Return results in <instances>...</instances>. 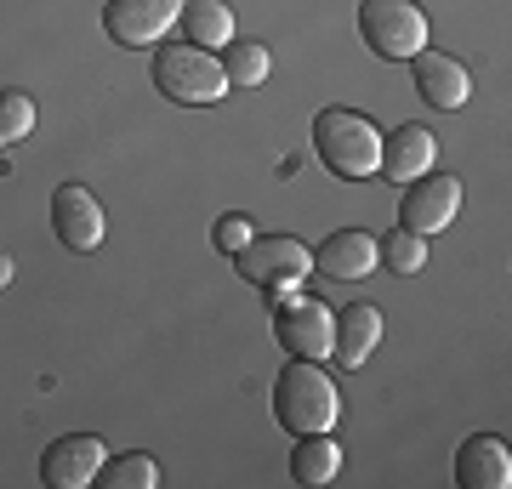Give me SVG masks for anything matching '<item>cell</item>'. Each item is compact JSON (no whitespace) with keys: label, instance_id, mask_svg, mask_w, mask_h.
<instances>
[{"label":"cell","instance_id":"obj_1","mask_svg":"<svg viewBox=\"0 0 512 489\" xmlns=\"http://www.w3.org/2000/svg\"><path fill=\"white\" fill-rule=\"evenodd\" d=\"M313 154L330 177L365 182L382 165V126L359 109H319L313 114Z\"/></svg>","mask_w":512,"mask_h":489},{"label":"cell","instance_id":"obj_2","mask_svg":"<svg viewBox=\"0 0 512 489\" xmlns=\"http://www.w3.org/2000/svg\"><path fill=\"white\" fill-rule=\"evenodd\" d=\"M336 416H342V393L313 359H296L274 376V421L285 433H330Z\"/></svg>","mask_w":512,"mask_h":489},{"label":"cell","instance_id":"obj_3","mask_svg":"<svg viewBox=\"0 0 512 489\" xmlns=\"http://www.w3.org/2000/svg\"><path fill=\"white\" fill-rule=\"evenodd\" d=\"M154 91L165 103H183V109H205V103H222L228 97V74H222V57L205 52V46H154Z\"/></svg>","mask_w":512,"mask_h":489},{"label":"cell","instance_id":"obj_4","mask_svg":"<svg viewBox=\"0 0 512 489\" xmlns=\"http://www.w3.org/2000/svg\"><path fill=\"white\" fill-rule=\"evenodd\" d=\"M359 35L376 57L410 63L416 52H427V12L416 0H359Z\"/></svg>","mask_w":512,"mask_h":489},{"label":"cell","instance_id":"obj_5","mask_svg":"<svg viewBox=\"0 0 512 489\" xmlns=\"http://www.w3.org/2000/svg\"><path fill=\"white\" fill-rule=\"evenodd\" d=\"M234 262H239V273H245L256 290H268V296H285V290H296L313 273V251L291 234H274V239L256 234Z\"/></svg>","mask_w":512,"mask_h":489},{"label":"cell","instance_id":"obj_6","mask_svg":"<svg viewBox=\"0 0 512 489\" xmlns=\"http://www.w3.org/2000/svg\"><path fill=\"white\" fill-rule=\"evenodd\" d=\"M330 336H336V313L319 302V296H279V313H274V342L291 353V359H313L325 364L330 359Z\"/></svg>","mask_w":512,"mask_h":489},{"label":"cell","instance_id":"obj_7","mask_svg":"<svg viewBox=\"0 0 512 489\" xmlns=\"http://www.w3.org/2000/svg\"><path fill=\"white\" fill-rule=\"evenodd\" d=\"M183 18V0H109L103 6V29H109L114 46H126V52H148V46H160L171 29Z\"/></svg>","mask_w":512,"mask_h":489},{"label":"cell","instance_id":"obj_8","mask_svg":"<svg viewBox=\"0 0 512 489\" xmlns=\"http://www.w3.org/2000/svg\"><path fill=\"white\" fill-rule=\"evenodd\" d=\"M461 211V177H416L404 182V200H399V228H410V234H444L450 222H456Z\"/></svg>","mask_w":512,"mask_h":489},{"label":"cell","instance_id":"obj_9","mask_svg":"<svg viewBox=\"0 0 512 489\" xmlns=\"http://www.w3.org/2000/svg\"><path fill=\"white\" fill-rule=\"evenodd\" d=\"M52 234L80 256L103 245L109 222H103V205H97V194L86 182H57L52 188Z\"/></svg>","mask_w":512,"mask_h":489},{"label":"cell","instance_id":"obj_10","mask_svg":"<svg viewBox=\"0 0 512 489\" xmlns=\"http://www.w3.org/2000/svg\"><path fill=\"white\" fill-rule=\"evenodd\" d=\"M103 461H109V450H103L97 433H69V438H57V444H46V455H40V484L46 489H92Z\"/></svg>","mask_w":512,"mask_h":489},{"label":"cell","instance_id":"obj_11","mask_svg":"<svg viewBox=\"0 0 512 489\" xmlns=\"http://www.w3.org/2000/svg\"><path fill=\"white\" fill-rule=\"evenodd\" d=\"M456 484L461 489H507L512 484V450L507 438L495 433H473L456 450Z\"/></svg>","mask_w":512,"mask_h":489},{"label":"cell","instance_id":"obj_12","mask_svg":"<svg viewBox=\"0 0 512 489\" xmlns=\"http://www.w3.org/2000/svg\"><path fill=\"white\" fill-rule=\"evenodd\" d=\"M433 160H439V137L427 126H399V131H387L382 137V171L387 182H416L433 171Z\"/></svg>","mask_w":512,"mask_h":489},{"label":"cell","instance_id":"obj_13","mask_svg":"<svg viewBox=\"0 0 512 489\" xmlns=\"http://www.w3.org/2000/svg\"><path fill=\"white\" fill-rule=\"evenodd\" d=\"M416 63V91L433 103V109H444V114H456L467 97H473V74L461 69L450 52H416L410 57Z\"/></svg>","mask_w":512,"mask_h":489},{"label":"cell","instance_id":"obj_14","mask_svg":"<svg viewBox=\"0 0 512 489\" xmlns=\"http://www.w3.org/2000/svg\"><path fill=\"white\" fill-rule=\"evenodd\" d=\"M382 347V313L370 302H353V308L336 313V336H330V359L342 370H365V359Z\"/></svg>","mask_w":512,"mask_h":489},{"label":"cell","instance_id":"obj_15","mask_svg":"<svg viewBox=\"0 0 512 489\" xmlns=\"http://www.w3.org/2000/svg\"><path fill=\"white\" fill-rule=\"evenodd\" d=\"M313 268L330 273V279H365V273L382 268V262H376V239H370L365 228H336V234L313 251Z\"/></svg>","mask_w":512,"mask_h":489},{"label":"cell","instance_id":"obj_16","mask_svg":"<svg viewBox=\"0 0 512 489\" xmlns=\"http://www.w3.org/2000/svg\"><path fill=\"white\" fill-rule=\"evenodd\" d=\"M183 40L188 46H205V52H222L234 40V12L228 0H183Z\"/></svg>","mask_w":512,"mask_h":489},{"label":"cell","instance_id":"obj_17","mask_svg":"<svg viewBox=\"0 0 512 489\" xmlns=\"http://www.w3.org/2000/svg\"><path fill=\"white\" fill-rule=\"evenodd\" d=\"M342 472V444L330 433H302L296 438V450H291V478L302 489H319V484H330Z\"/></svg>","mask_w":512,"mask_h":489},{"label":"cell","instance_id":"obj_18","mask_svg":"<svg viewBox=\"0 0 512 489\" xmlns=\"http://www.w3.org/2000/svg\"><path fill=\"white\" fill-rule=\"evenodd\" d=\"M217 57H222V74H228V86H234V91H256L268 74H274V57H268L262 40H239L234 35Z\"/></svg>","mask_w":512,"mask_h":489},{"label":"cell","instance_id":"obj_19","mask_svg":"<svg viewBox=\"0 0 512 489\" xmlns=\"http://www.w3.org/2000/svg\"><path fill=\"white\" fill-rule=\"evenodd\" d=\"M376 262H382L387 273H421L427 268V239L421 234H410V228H393L387 239H376Z\"/></svg>","mask_w":512,"mask_h":489},{"label":"cell","instance_id":"obj_20","mask_svg":"<svg viewBox=\"0 0 512 489\" xmlns=\"http://www.w3.org/2000/svg\"><path fill=\"white\" fill-rule=\"evenodd\" d=\"M97 484L103 489H160V467H154V455L131 450V455H120V461H103Z\"/></svg>","mask_w":512,"mask_h":489},{"label":"cell","instance_id":"obj_21","mask_svg":"<svg viewBox=\"0 0 512 489\" xmlns=\"http://www.w3.org/2000/svg\"><path fill=\"white\" fill-rule=\"evenodd\" d=\"M35 131V97L29 91H0V148H18Z\"/></svg>","mask_w":512,"mask_h":489},{"label":"cell","instance_id":"obj_22","mask_svg":"<svg viewBox=\"0 0 512 489\" xmlns=\"http://www.w3.org/2000/svg\"><path fill=\"white\" fill-rule=\"evenodd\" d=\"M211 239H217V251H222V256H239V251H245V245L256 239V222L234 211V217H222V222H217V234H211Z\"/></svg>","mask_w":512,"mask_h":489},{"label":"cell","instance_id":"obj_23","mask_svg":"<svg viewBox=\"0 0 512 489\" xmlns=\"http://www.w3.org/2000/svg\"><path fill=\"white\" fill-rule=\"evenodd\" d=\"M12 273H18V262H12V256H6V251H0V290H6V285H12Z\"/></svg>","mask_w":512,"mask_h":489}]
</instances>
